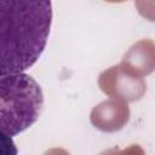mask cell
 I'll use <instances>...</instances> for the list:
<instances>
[{
	"instance_id": "cell-1",
	"label": "cell",
	"mask_w": 155,
	"mask_h": 155,
	"mask_svg": "<svg viewBox=\"0 0 155 155\" xmlns=\"http://www.w3.org/2000/svg\"><path fill=\"white\" fill-rule=\"evenodd\" d=\"M51 24V0H0V74L33 67L46 48Z\"/></svg>"
},
{
	"instance_id": "cell-2",
	"label": "cell",
	"mask_w": 155,
	"mask_h": 155,
	"mask_svg": "<svg viewBox=\"0 0 155 155\" xmlns=\"http://www.w3.org/2000/svg\"><path fill=\"white\" fill-rule=\"evenodd\" d=\"M44 108V93L29 74H0V130L18 136L31 127Z\"/></svg>"
},
{
	"instance_id": "cell-3",
	"label": "cell",
	"mask_w": 155,
	"mask_h": 155,
	"mask_svg": "<svg viewBox=\"0 0 155 155\" xmlns=\"http://www.w3.org/2000/svg\"><path fill=\"white\" fill-rule=\"evenodd\" d=\"M18 153V149L12 139L11 136L5 133L2 130H0V154L4 155H16Z\"/></svg>"
}]
</instances>
